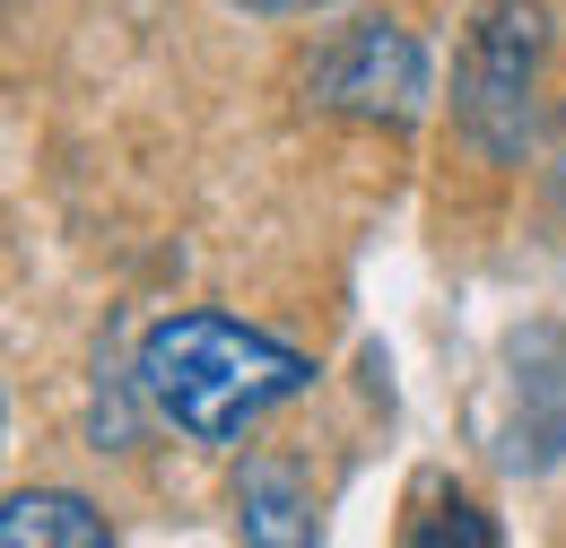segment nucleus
<instances>
[{
    "mask_svg": "<svg viewBox=\"0 0 566 548\" xmlns=\"http://www.w3.org/2000/svg\"><path fill=\"white\" fill-rule=\"evenodd\" d=\"M132 383H140L157 426H175L192 444H235L244 426H262L296 392H314V357L235 323V314L192 305V314H157L140 331Z\"/></svg>",
    "mask_w": 566,
    "mask_h": 548,
    "instance_id": "obj_1",
    "label": "nucleus"
},
{
    "mask_svg": "<svg viewBox=\"0 0 566 548\" xmlns=\"http://www.w3.org/2000/svg\"><path fill=\"white\" fill-rule=\"evenodd\" d=\"M541 62H549V9L541 0H480L453 62V123L489 166H523L541 131Z\"/></svg>",
    "mask_w": 566,
    "mask_h": 548,
    "instance_id": "obj_2",
    "label": "nucleus"
},
{
    "mask_svg": "<svg viewBox=\"0 0 566 548\" xmlns=\"http://www.w3.org/2000/svg\"><path fill=\"white\" fill-rule=\"evenodd\" d=\"M436 96V70L427 44L401 18H349L314 44L305 62V105L323 114H349V123H384V131H410Z\"/></svg>",
    "mask_w": 566,
    "mask_h": 548,
    "instance_id": "obj_3",
    "label": "nucleus"
},
{
    "mask_svg": "<svg viewBox=\"0 0 566 548\" xmlns=\"http://www.w3.org/2000/svg\"><path fill=\"white\" fill-rule=\"evenodd\" d=\"M235 531L253 548H305L314 540V487L296 479V462H244V479H235Z\"/></svg>",
    "mask_w": 566,
    "mask_h": 548,
    "instance_id": "obj_4",
    "label": "nucleus"
},
{
    "mask_svg": "<svg viewBox=\"0 0 566 548\" xmlns=\"http://www.w3.org/2000/svg\"><path fill=\"white\" fill-rule=\"evenodd\" d=\"M0 540L9 548H105L114 523L87 496H71V487H18L9 514H0Z\"/></svg>",
    "mask_w": 566,
    "mask_h": 548,
    "instance_id": "obj_5",
    "label": "nucleus"
},
{
    "mask_svg": "<svg viewBox=\"0 0 566 548\" xmlns=\"http://www.w3.org/2000/svg\"><path fill=\"white\" fill-rule=\"evenodd\" d=\"M453 540H462V548H496L505 531H496L480 505H462V496L436 505V523H410V548H453Z\"/></svg>",
    "mask_w": 566,
    "mask_h": 548,
    "instance_id": "obj_6",
    "label": "nucleus"
},
{
    "mask_svg": "<svg viewBox=\"0 0 566 548\" xmlns=\"http://www.w3.org/2000/svg\"><path fill=\"white\" fill-rule=\"evenodd\" d=\"M253 9H314V0H253Z\"/></svg>",
    "mask_w": 566,
    "mask_h": 548,
    "instance_id": "obj_7",
    "label": "nucleus"
}]
</instances>
